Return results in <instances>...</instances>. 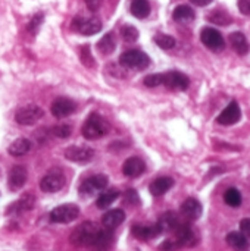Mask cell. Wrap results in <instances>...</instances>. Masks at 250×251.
I'll return each instance as SVG.
<instances>
[{
  "mask_svg": "<svg viewBox=\"0 0 250 251\" xmlns=\"http://www.w3.org/2000/svg\"><path fill=\"white\" fill-rule=\"evenodd\" d=\"M28 178V172L24 166H13L9 174H7V187L10 191H18L21 190Z\"/></svg>",
  "mask_w": 250,
  "mask_h": 251,
  "instance_id": "14",
  "label": "cell"
},
{
  "mask_svg": "<svg viewBox=\"0 0 250 251\" xmlns=\"http://www.w3.org/2000/svg\"><path fill=\"white\" fill-rule=\"evenodd\" d=\"M80 215V207L77 204L68 203V204H62L55 207L50 212V221L55 224H69L72 221H75Z\"/></svg>",
  "mask_w": 250,
  "mask_h": 251,
  "instance_id": "5",
  "label": "cell"
},
{
  "mask_svg": "<svg viewBox=\"0 0 250 251\" xmlns=\"http://www.w3.org/2000/svg\"><path fill=\"white\" fill-rule=\"evenodd\" d=\"M224 201L231 207H239L242 204V194L237 188H228L224 194Z\"/></svg>",
  "mask_w": 250,
  "mask_h": 251,
  "instance_id": "31",
  "label": "cell"
},
{
  "mask_svg": "<svg viewBox=\"0 0 250 251\" xmlns=\"http://www.w3.org/2000/svg\"><path fill=\"white\" fill-rule=\"evenodd\" d=\"M227 244L236 251H248L249 250L250 244L249 240L242 234V232H230L227 235Z\"/></svg>",
  "mask_w": 250,
  "mask_h": 251,
  "instance_id": "22",
  "label": "cell"
},
{
  "mask_svg": "<svg viewBox=\"0 0 250 251\" xmlns=\"http://www.w3.org/2000/svg\"><path fill=\"white\" fill-rule=\"evenodd\" d=\"M155 43L164 50H169V49L175 47V38L171 35H167V34H158L155 37Z\"/></svg>",
  "mask_w": 250,
  "mask_h": 251,
  "instance_id": "32",
  "label": "cell"
},
{
  "mask_svg": "<svg viewBox=\"0 0 250 251\" xmlns=\"http://www.w3.org/2000/svg\"><path fill=\"white\" fill-rule=\"evenodd\" d=\"M174 187V179L169 176H161L149 185V191L155 197H161Z\"/></svg>",
  "mask_w": 250,
  "mask_h": 251,
  "instance_id": "20",
  "label": "cell"
},
{
  "mask_svg": "<svg viewBox=\"0 0 250 251\" xmlns=\"http://www.w3.org/2000/svg\"><path fill=\"white\" fill-rule=\"evenodd\" d=\"M119 65L128 69L143 71L150 65V57L141 50H128L119 56Z\"/></svg>",
  "mask_w": 250,
  "mask_h": 251,
  "instance_id": "3",
  "label": "cell"
},
{
  "mask_svg": "<svg viewBox=\"0 0 250 251\" xmlns=\"http://www.w3.org/2000/svg\"><path fill=\"white\" fill-rule=\"evenodd\" d=\"M125 221V213L121 210V209H113V210H109L103 215L102 218V224L106 229L112 231L115 228H118L122 222Z\"/></svg>",
  "mask_w": 250,
  "mask_h": 251,
  "instance_id": "19",
  "label": "cell"
},
{
  "mask_svg": "<svg viewBox=\"0 0 250 251\" xmlns=\"http://www.w3.org/2000/svg\"><path fill=\"white\" fill-rule=\"evenodd\" d=\"M65 157L74 163H87L94 157V150L87 146H71L65 150Z\"/></svg>",
  "mask_w": 250,
  "mask_h": 251,
  "instance_id": "11",
  "label": "cell"
},
{
  "mask_svg": "<svg viewBox=\"0 0 250 251\" xmlns=\"http://www.w3.org/2000/svg\"><path fill=\"white\" fill-rule=\"evenodd\" d=\"M108 187V176L103 175V174H99V175H94V176H90L87 178L81 185H80V194L81 196H93L96 194L97 191H102Z\"/></svg>",
  "mask_w": 250,
  "mask_h": 251,
  "instance_id": "9",
  "label": "cell"
},
{
  "mask_svg": "<svg viewBox=\"0 0 250 251\" xmlns=\"http://www.w3.org/2000/svg\"><path fill=\"white\" fill-rule=\"evenodd\" d=\"M130 10L136 18L144 19L150 13V3H149V0H131Z\"/></svg>",
  "mask_w": 250,
  "mask_h": 251,
  "instance_id": "26",
  "label": "cell"
},
{
  "mask_svg": "<svg viewBox=\"0 0 250 251\" xmlns=\"http://www.w3.org/2000/svg\"><path fill=\"white\" fill-rule=\"evenodd\" d=\"M242 118V110L237 101H231L217 118V122L220 125H234L240 121Z\"/></svg>",
  "mask_w": 250,
  "mask_h": 251,
  "instance_id": "15",
  "label": "cell"
},
{
  "mask_svg": "<svg viewBox=\"0 0 250 251\" xmlns=\"http://www.w3.org/2000/svg\"><path fill=\"white\" fill-rule=\"evenodd\" d=\"M109 129H111L109 122L102 115L91 113L85 119V122L81 128V134L85 140H99V138L105 137L109 132Z\"/></svg>",
  "mask_w": 250,
  "mask_h": 251,
  "instance_id": "2",
  "label": "cell"
},
{
  "mask_svg": "<svg viewBox=\"0 0 250 251\" xmlns=\"http://www.w3.org/2000/svg\"><path fill=\"white\" fill-rule=\"evenodd\" d=\"M44 112L40 106H35V104H28V106H24L21 109L16 110L15 113V121L19 124V125H34L37 121H40L43 118Z\"/></svg>",
  "mask_w": 250,
  "mask_h": 251,
  "instance_id": "7",
  "label": "cell"
},
{
  "mask_svg": "<svg viewBox=\"0 0 250 251\" xmlns=\"http://www.w3.org/2000/svg\"><path fill=\"white\" fill-rule=\"evenodd\" d=\"M172 18H174V21H177L180 24H187L194 19V10L187 4H180L174 9Z\"/></svg>",
  "mask_w": 250,
  "mask_h": 251,
  "instance_id": "24",
  "label": "cell"
},
{
  "mask_svg": "<svg viewBox=\"0 0 250 251\" xmlns=\"http://www.w3.org/2000/svg\"><path fill=\"white\" fill-rule=\"evenodd\" d=\"M193 4H196V6H208L209 3H212L214 0H190Z\"/></svg>",
  "mask_w": 250,
  "mask_h": 251,
  "instance_id": "43",
  "label": "cell"
},
{
  "mask_svg": "<svg viewBox=\"0 0 250 251\" xmlns=\"http://www.w3.org/2000/svg\"><path fill=\"white\" fill-rule=\"evenodd\" d=\"M240 231L248 240H250V218H246L240 222Z\"/></svg>",
  "mask_w": 250,
  "mask_h": 251,
  "instance_id": "40",
  "label": "cell"
},
{
  "mask_svg": "<svg viewBox=\"0 0 250 251\" xmlns=\"http://www.w3.org/2000/svg\"><path fill=\"white\" fill-rule=\"evenodd\" d=\"M144 85L146 87H158V85H162V74L147 75L144 78Z\"/></svg>",
  "mask_w": 250,
  "mask_h": 251,
  "instance_id": "36",
  "label": "cell"
},
{
  "mask_svg": "<svg viewBox=\"0 0 250 251\" xmlns=\"http://www.w3.org/2000/svg\"><path fill=\"white\" fill-rule=\"evenodd\" d=\"M146 169L144 162L140 157H128L122 165V172L128 178H137L140 176Z\"/></svg>",
  "mask_w": 250,
  "mask_h": 251,
  "instance_id": "18",
  "label": "cell"
},
{
  "mask_svg": "<svg viewBox=\"0 0 250 251\" xmlns=\"http://www.w3.org/2000/svg\"><path fill=\"white\" fill-rule=\"evenodd\" d=\"M72 28L83 35H94L102 31V22L100 19L94 16H90V18L77 16L72 21Z\"/></svg>",
  "mask_w": 250,
  "mask_h": 251,
  "instance_id": "6",
  "label": "cell"
},
{
  "mask_svg": "<svg viewBox=\"0 0 250 251\" xmlns=\"http://www.w3.org/2000/svg\"><path fill=\"white\" fill-rule=\"evenodd\" d=\"M208 19H209L212 24H215V25H221V26L230 25V24L233 22L231 15H230L227 10H224V9H217V10L211 12V13L208 15Z\"/></svg>",
  "mask_w": 250,
  "mask_h": 251,
  "instance_id": "27",
  "label": "cell"
},
{
  "mask_svg": "<svg viewBox=\"0 0 250 251\" xmlns=\"http://www.w3.org/2000/svg\"><path fill=\"white\" fill-rule=\"evenodd\" d=\"M180 219H178V215L174 213V212H167L161 216L159 222H158V226L161 228V232H171V231H175L178 226H180Z\"/></svg>",
  "mask_w": 250,
  "mask_h": 251,
  "instance_id": "21",
  "label": "cell"
},
{
  "mask_svg": "<svg viewBox=\"0 0 250 251\" xmlns=\"http://www.w3.org/2000/svg\"><path fill=\"white\" fill-rule=\"evenodd\" d=\"M34 203H35L34 196L32 194H25L12 206V209H15L16 212H28V210H31L34 207Z\"/></svg>",
  "mask_w": 250,
  "mask_h": 251,
  "instance_id": "29",
  "label": "cell"
},
{
  "mask_svg": "<svg viewBox=\"0 0 250 251\" xmlns=\"http://www.w3.org/2000/svg\"><path fill=\"white\" fill-rule=\"evenodd\" d=\"M109 238V229H102L90 221L78 225L71 234V243L77 247H102L108 244Z\"/></svg>",
  "mask_w": 250,
  "mask_h": 251,
  "instance_id": "1",
  "label": "cell"
},
{
  "mask_svg": "<svg viewBox=\"0 0 250 251\" xmlns=\"http://www.w3.org/2000/svg\"><path fill=\"white\" fill-rule=\"evenodd\" d=\"M202 212H203V207L200 201L196 199H187L181 204V215L189 221H197L202 216Z\"/></svg>",
  "mask_w": 250,
  "mask_h": 251,
  "instance_id": "17",
  "label": "cell"
},
{
  "mask_svg": "<svg viewBox=\"0 0 250 251\" xmlns=\"http://www.w3.org/2000/svg\"><path fill=\"white\" fill-rule=\"evenodd\" d=\"M125 200H127V203H130V204H139V203H140V197H139V194H137L136 190H127V193H125Z\"/></svg>",
  "mask_w": 250,
  "mask_h": 251,
  "instance_id": "38",
  "label": "cell"
},
{
  "mask_svg": "<svg viewBox=\"0 0 250 251\" xmlns=\"http://www.w3.org/2000/svg\"><path fill=\"white\" fill-rule=\"evenodd\" d=\"M121 35H122V38H124L125 41L134 43V41L139 38V31H137V28L133 26V25H124V26L121 28Z\"/></svg>",
  "mask_w": 250,
  "mask_h": 251,
  "instance_id": "33",
  "label": "cell"
},
{
  "mask_svg": "<svg viewBox=\"0 0 250 251\" xmlns=\"http://www.w3.org/2000/svg\"><path fill=\"white\" fill-rule=\"evenodd\" d=\"M53 135L59 137V138H68L72 132V128L66 124H60V125H56L53 129H52Z\"/></svg>",
  "mask_w": 250,
  "mask_h": 251,
  "instance_id": "34",
  "label": "cell"
},
{
  "mask_svg": "<svg viewBox=\"0 0 250 251\" xmlns=\"http://www.w3.org/2000/svg\"><path fill=\"white\" fill-rule=\"evenodd\" d=\"M84 1H85L87 7H88L91 12L99 10V7H100V4H102V0H84Z\"/></svg>",
  "mask_w": 250,
  "mask_h": 251,
  "instance_id": "42",
  "label": "cell"
},
{
  "mask_svg": "<svg viewBox=\"0 0 250 251\" xmlns=\"http://www.w3.org/2000/svg\"><path fill=\"white\" fill-rule=\"evenodd\" d=\"M200 40L202 43L214 50V51H221L224 47H225V41H224V37L220 31H217L215 28H203L202 32H200Z\"/></svg>",
  "mask_w": 250,
  "mask_h": 251,
  "instance_id": "10",
  "label": "cell"
},
{
  "mask_svg": "<svg viewBox=\"0 0 250 251\" xmlns=\"http://www.w3.org/2000/svg\"><path fill=\"white\" fill-rule=\"evenodd\" d=\"M119 197V191L116 190H111V191H106L103 193L99 199H97V207L99 209H108L116 199Z\"/></svg>",
  "mask_w": 250,
  "mask_h": 251,
  "instance_id": "30",
  "label": "cell"
},
{
  "mask_svg": "<svg viewBox=\"0 0 250 251\" xmlns=\"http://www.w3.org/2000/svg\"><path fill=\"white\" fill-rule=\"evenodd\" d=\"M29 150H31V141L27 140V138H18V140H15L9 146V149H7L9 154L10 156H15V157H21V156L27 154Z\"/></svg>",
  "mask_w": 250,
  "mask_h": 251,
  "instance_id": "25",
  "label": "cell"
},
{
  "mask_svg": "<svg viewBox=\"0 0 250 251\" xmlns=\"http://www.w3.org/2000/svg\"><path fill=\"white\" fill-rule=\"evenodd\" d=\"M131 232L140 241H149V240H153L162 234L158 224L156 225H134Z\"/></svg>",
  "mask_w": 250,
  "mask_h": 251,
  "instance_id": "16",
  "label": "cell"
},
{
  "mask_svg": "<svg viewBox=\"0 0 250 251\" xmlns=\"http://www.w3.org/2000/svg\"><path fill=\"white\" fill-rule=\"evenodd\" d=\"M174 232H175V238L174 240L178 244V247H193L197 243L196 232L187 224H180V226Z\"/></svg>",
  "mask_w": 250,
  "mask_h": 251,
  "instance_id": "13",
  "label": "cell"
},
{
  "mask_svg": "<svg viewBox=\"0 0 250 251\" xmlns=\"http://www.w3.org/2000/svg\"><path fill=\"white\" fill-rule=\"evenodd\" d=\"M239 10L243 15L250 16V0H239Z\"/></svg>",
  "mask_w": 250,
  "mask_h": 251,
  "instance_id": "41",
  "label": "cell"
},
{
  "mask_svg": "<svg viewBox=\"0 0 250 251\" xmlns=\"http://www.w3.org/2000/svg\"><path fill=\"white\" fill-rule=\"evenodd\" d=\"M115 47H116V41L112 32L103 35V38H100V41L97 43V50L103 54H111L115 50Z\"/></svg>",
  "mask_w": 250,
  "mask_h": 251,
  "instance_id": "28",
  "label": "cell"
},
{
  "mask_svg": "<svg viewBox=\"0 0 250 251\" xmlns=\"http://www.w3.org/2000/svg\"><path fill=\"white\" fill-rule=\"evenodd\" d=\"M41 22H43V15H41V13L35 15V16L31 19L29 25H28V31H29L31 34H35V32L38 31V26H40Z\"/></svg>",
  "mask_w": 250,
  "mask_h": 251,
  "instance_id": "37",
  "label": "cell"
},
{
  "mask_svg": "<svg viewBox=\"0 0 250 251\" xmlns=\"http://www.w3.org/2000/svg\"><path fill=\"white\" fill-rule=\"evenodd\" d=\"M81 62L83 65H85L87 68H93L94 66V59L91 56V51H90V47L88 46H84L81 49Z\"/></svg>",
  "mask_w": 250,
  "mask_h": 251,
  "instance_id": "35",
  "label": "cell"
},
{
  "mask_svg": "<svg viewBox=\"0 0 250 251\" xmlns=\"http://www.w3.org/2000/svg\"><path fill=\"white\" fill-rule=\"evenodd\" d=\"M65 184H66V176L63 171L59 168H53L43 176L40 182V188L44 193H57L65 187Z\"/></svg>",
  "mask_w": 250,
  "mask_h": 251,
  "instance_id": "4",
  "label": "cell"
},
{
  "mask_svg": "<svg viewBox=\"0 0 250 251\" xmlns=\"http://www.w3.org/2000/svg\"><path fill=\"white\" fill-rule=\"evenodd\" d=\"M162 85H165L169 90L175 91H184L190 85V79L187 75L178 72V71H169L162 74Z\"/></svg>",
  "mask_w": 250,
  "mask_h": 251,
  "instance_id": "8",
  "label": "cell"
},
{
  "mask_svg": "<svg viewBox=\"0 0 250 251\" xmlns=\"http://www.w3.org/2000/svg\"><path fill=\"white\" fill-rule=\"evenodd\" d=\"M177 249H180V247H178V244L175 243V240H167L165 243H162V244L159 246V250L161 251H174L177 250Z\"/></svg>",
  "mask_w": 250,
  "mask_h": 251,
  "instance_id": "39",
  "label": "cell"
},
{
  "mask_svg": "<svg viewBox=\"0 0 250 251\" xmlns=\"http://www.w3.org/2000/svg\"><path fill=\"white\" fill-rule=\"evenodd\" d=\"M77 109V104L75 101H72L71 99L68 97H57L52 106H50V112L55 118L57 119H62V118H66L69 115H72Z\"/></svg>",
  "mask_w": 250,
  "mask_h": 251,
  "instance_id": "12",
  "label": "cell"
},
{
  "mask_svg": "<svg viewBox=\"0 0 250 251\" xmlns=\"http://www.w3.org/2000/svg\"><path fill=\"white\" fill-rule=\"evenodd\" d=\"M230 41H231L233 49L239 54H242V56L248 54V51H249V43H248V38H246V35L243 32H240V31L233 32L230 35Z\"/></svg>",
  "mask_w": 250,
  "mask_h": 251,
  "instance_id": "23",
  "label": "cell"
}]
</instances>
